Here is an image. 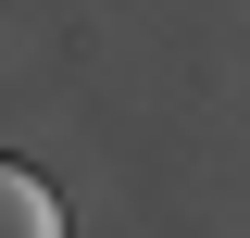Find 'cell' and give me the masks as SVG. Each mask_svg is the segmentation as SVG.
Masks as SVG:
<instances>
[{
	"instance_id": "6da1fadb",
	"label": "cell",
	"mask_w": 250,
	"mask_h": 238,
	"mask_svg": "<svg viewBox=\"0 0 250 238\" xmlns=\"http://www.w3.org/2000/svg\"><path fill=\"white\" fill-rule=\"evenodd\" d=\"M0 238H62V201H50V176L0 163Z\"/></svg>"
}]
</instances>
